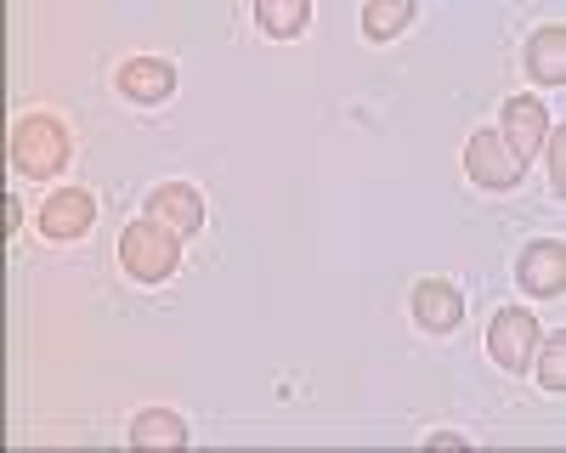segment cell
<instances>
[{"label":"cell","mask_w":566,"mask_h":453,"mask_svg":"<svg viewBox=\"0 0 566 453\" xmlns=\"http://www.w3.org/2000/svg\"><path fill=\"white\" fill-rule=\"evenodd\" d=\"M69 154H74V136L57 114H29V119L12 125V165L23 176H34V181L57 176L69 165Z\"/></svg>","instance_id":"1"},{"label":"cell","mask_w":566,"mask_h":453,"mask_svg":"<svg viewBox=\"0 0 566 453\" xmlns=\"http://www.w3.org/2000/svg\"><path fill=\"white\" fill-rule=\"evenodd\" d=\"M176 261H181V239L170 233V227H159L154 215L130 221L119 233V266L130 272L136 284H165L176 272Z\"/></svg>","instance_id":"2"},{"label":"cell","mask_w":566,"mask_h":453,"mask_svg":"<svg viewBox=\"0 0 566 453\" xmlns=\"http://www.w3.org/2000/svg\"><path fill=\"white\" fill-rule=\"evenodd\" d=\"M464 170H470V181H476V188L510 193V188H522L527 159L504 143V130H476V136H470V148H464Z\"/></svg>","instance_id":"3"},{"label":"cell","mask_w":566,"mask_h":453,"mask_svg":"<svg viewBox=\"0 0 566 453\" xmlns=\"http://www.w3.org/2000/svg\"><path fill=\"white\" fill-rule=\"evenodd\" d=\"M533 346H538L533 312L504 306V312L493 317V329H488V351H493V362H499V369H510V375H522L527 362H533Z\"/></svg>","instance_id":"4"},{"label":"cell","mask_w":566,"mask_h":453,"mask_svg":"<svg viewBox=\"0 0 566 453\" xmlns=\"http://www.w3.org/2000/svg\"><path fill=\"white\" fill-rule=\"evenodd\" d=\"M91 221H97V199H91L85 188H63L40 204V233L52 244H69V239H85Z\"/></svg>","instance_id":"5"},{"label":"cell","mask_w":566,"mask_h":453,"mask_svg":"<svg viewBox=\"0 0 566 453\" xmlns=\"http://www.w3.org/2000/svg\"><path fill=\"white\" fill-rule=\"evenodd\" d=\"M515 278H522L527 295H560L566 289V244L560 239H544V244H527L522 261H515Z\"/></svg>","instance_id":"6"},{"label":"cell","mask_w":566,"mask_h":453,"mask_svg":"<svg viewBox=\"0 0 566 453\" xmlns=\"http://www.w3.org/2000/svg\"><path fill=\"white\" fill-rule=\"evenodd\" d=\"M148 215H154L159 227H170L176 239H193L199 227H205V199L187 188V181H165V188L148 199Z\"/></svg>","instance_id":"7"},{"label":"cell","mask_w":566,"mask_h":453,"mask_svg":"<svg viewBox=\"0 0 566 453\" xmlns=\"http://www.w3.org/2000/svg\"><path fill=\"white\" fill-rule=\"evenodd\" d=\"M119 91L130 103H142V108H159V103H170V91H176V69L165 57H130L119 69Z\"/></svg>","instance_id":"8"},{"label":"cell","mask_w":566,"mask_h":453,"mask_svg":"<svg viewBox=\"0 0 566 453\" xmlns=\"http://www.w3.org/2000/svg\"><path fill=\"white\" fill-rule=\"evenodd\" d=\"M504 143L515 148V154H538V143H544V136H549V114H544V103L538 97H510L504 103Z\"/></svg>","instance_id":"9"},{"label":"cell","mask_w":566,"mask_h":453,"mask_svg":"<svg viewBox=\"0 0 566 453\" xmlns=\"http://www.w3.org/2000/svg\"><path fill=\"white\" fill-rule=\"evenodd\" d=\"M413 317H419V329L448 335V329H459V317H464V295H459L453 284L431 278V284L413 289Z\"/></svg>","instance_id":"10"},{"label":"cell","mask_w":566,"mask_h":453,"mask_svg":"<svg viewBox=\"0 0 566 453\" xmlns=\"http://www.w3.org/2000/svg\"><path fill=\"white\" fill-rule=\"evenodd\" d=\"M527 69H533L538 85H560V80H566V29H560V23L533 34V45H527Z\"/></svg>","instance_id":"11"},{"label":"cell","mask_w":566,"mask_h":453,"mask_svg":"<svg viewBox=\"0 0 566 453\" xmlns=\"http://www.w3.org/2000/svg\"><path fill=\"white\" fill-rule=\"evenodd\" d=\"M181 442H187V425L170 408H142L130 420V447H181Z\"/></svg>","instance_id":"12"},{"label":"cell","mask_w":566,"mask_h":453,"mask_svg":"<svg viewBox=\"0 0 566 453\" xmlns=\"http://www.w3.org/2000/svg\"><path fill=\"white\" fill-rule=\"evenodd\" d=\"M408 18H413V0H368L363 7V34L391 40L397 29H408Z\"/></svg>","instance_id":"13"},{"label":"cell","mask_w":566,"mask_h":453,"mask_svg":"<svg viewBox=\"0 0 566 453\" xmlns=\"http://www.w3.org/2000/svg\"><path fill=\"white\" fill-rule=\"evenodd\" d=\"M255 18H261L266 34H301L306 18H312V7H306V0H261Z\"/></svg>","instance_id":"14"},{"label":"cell","mask_w":566,"mask_h":453,"mask_svg":"<svg viewBox=\"0 0 566 453\" xmlns=\"http://www.w3.org/2000/svg\"><path fill=\"white\" fill-rule=\"evenodd\" d=\"M538 386L544 391H560L566 386V340L555 335L549 346H544V357H538Z\"/></svg>","instance_id":"15"},{"label":"cell","mask_w":566,"mask_h":453,"mask_svg":"<svg viewBox=\"0 0 566 453\" xmlns=\"http://www.w3.org/2000/svg\"><path fill=\"white\" fill-rule=\"evenodd\" d=\"M549 176H555V193H566V159H560V125H555V154H549Z\"/></svg>","instance_id":"16"},{"label":"cell","mask_w":566,"mask_h":453,"mask_svg":"<svg viewBox=\"0 0 566 453\" xmlns=\"http://www.w3.org/2000/svg\"><path fill=\"white\" fill-rule=\"evenodd\" d=\"M431 447H470V442H464L459 431H437V436H431Z\"/></svg>","instance_id":"17"}]
</instances>
